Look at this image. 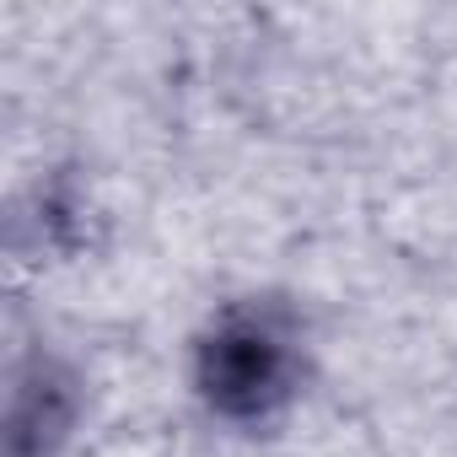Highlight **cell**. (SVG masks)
<instances>
[{
  "label": "cell",
  "mask_w": 457,
  "mask_h": 457,
  "mask_svg": "<svg viewBox=\"0 0 457 457\" xmlns=\"http://www.w3.org/2000/svg\"><path fill=\"white\" fill-rule=\"evenodd\" d=\"M307 366L302 318L286 302L248 296L232 302L199 339L194 382L220 420H270L291 403Z\"/></svg>",
  "instance_id": "cell-1"
}]
</instances>
